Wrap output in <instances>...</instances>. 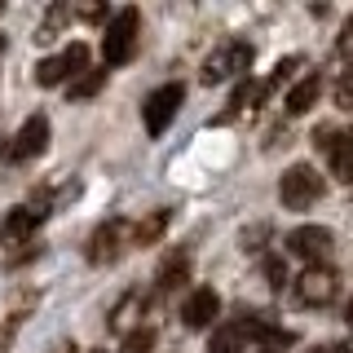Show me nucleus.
<instances>
[{
	"label": "nucleus",
	"instance_id": "nucleus-1",
	"mask_svg": "<svg viewBox=\"0 0 353 353\" xmlns=\"http://www.w3.org/2000/svg\"><path fill=\"white\" fill-rule=\"evenodd\" d=\"M128 248H137V225L124 216H110L88 234V265H115Z\"/></svg>",
	"mask_w": 353,
	"mask_h": 353
},
{
	"label": "nucleus",
	"instance_id": "nucleus-2",
	"mask_svg": "<svg viewBox=\"0 0 353 353\" xmlns=\"http://www.w3.org/2000/svg\"><path fill=\"white\" fill-rule=\"evenodd\" d=\"M137 36H141V14H137L132 5L119 9V14L106 22L102 62H106V66H124V62H132V53H137Z\"/></svg>",
	"mask_w": 353,
	"mask_h": 353
},
{
	"label": "nucleus",
	"instance_id": "nucleus-3",
	"mask_svg": "<svg viewBox=\"0 0 353 353\" xmlns=\"http://www.w3.org/2000/svg\"><path fill=\"white\" fill-rule=\"evenodd\" d=\"M252 58H256V49H252L248 40H225L221 49L208 53V62H203V71H199V80H203V84L239 80V75L252 71Z\"/></svg>",
	"mask_w": 353,
	"mask_h": 353
},
{
	"label": "nucleus",
	"instance_id": "nucleus-4",
	"mask_svg": "<svg viewBox=\"0 0 353 353\" xmlns=\"http://www.w3.org/2000/svg\"><path fill=\"white\" fill-rule=\"evenodd\" d=\"M279 199H283V208H292V212H309V208L323 199V176H318V168L292 163V168L283 172V181H279Z\"/></svg>",
	"mask_w": 353,
	"mask_h": 353
},
{
	"label": "nucleus",
	"instance_id": "nucleus-5",
	"mask_svg": "<svg viewBox=\"0 0 353 353\" xmlns=\"http://www.w3.org/2000/svg\"><path fill=\"white\" fill-rule=\"evenodd\" d=\"M84 71H88V49L75 40V44H66L62 53H53V58H44V62L36 66V84H44V88L75 84Z\"/></svg>",
	"mask_w": 353,
	"mask_h": 353
},
{
	"label": "nucleus",
	"instance_id": "nucleus-6",
	"mask_svg": "<svg viewBox=\"0 0 353 353\" xmlns=\"http://www.w3.org/2000/svg\"><path fill=\"white\" fill-rule=\"evenodd\" d=\"M292 296L309 309H327L340 296V274L331 270V265H309L301 279L292 283Z\"/></svg>",
	"mask_w": 353,
	"mask_h": 353
},
{
	"label": "nucleus",
	"instance_id": "nucleus-7",
	"mask_svg": "<svg viewBox=\"0 0 353 353\" xmlns=\"http://www.w3.org/2000/svg\"><path fill=\"white\" fill-rule=\"evenodd\" d=\"M181 102H185V84H176V80L172 84H159L146 102H141V119H146L150 137H163V132H168V124L176 119Z\"/></svg>",
	"mask_w": 353,
	"mask_h": 353
},
{
	"label": "nucleus",
	"instance_id": "nucleus-8",
	"mask_svg": "<svg viewBox=\"0 0 353 353\" xmlns=\"http://www.w3.org/2000/svg\"><path fill=\"white\" fill-rule=\"evenodd\" d=\"M44 146H49V115H27L22 128L9 137V154H5V159L9 163H27V159H36Z\"/></svg>",
	"mask_w": 353,
	"mask_h": 353
},
{
	"label": "nucleus",
	"instance_id": "nucleus-9",
	"mask_svg": "<svg viewBox=\"0 0 353 353\" xmlns=\"http://www.w3.org/2000/svg\"><path fill=\"white\" fill-rule=\"evenodd\" d=\"M331 248H336V234H331L327 225H296L292 234H287V252L301 256V261H309V265L327 261Z\"/></svg>",
	"mask_w": 353,
	"mask_h": 353
},
{
	"label": "nucleus",
	"instance_id": "nucleus-10",
	"mask_svg": "<svg viewBox=\"0 0 353 353\" xmlns=\"http://www.w3.org/2000/svg\"><path fill=\"white\" fill-rule=\"evenodd\" d=\"M314 146H323L331 154V172L353 185V132H340V128L327 124V128L314 132Z\"/></svg>",
	"mask_w": 353,
	"mask_h": 353
},
{
	"label": "nucleus",
	"instance_id": "nucleus-11",
	"mask_svg": "<svg viewBox=\"0 0 353 353\" xmlns=\"http://www.w3.org/2000/svg\"><path fill=\"white\" fill-rule=\"evenodd\" d=\"M239 331H243V340H256V345L265 349V353H274V349H283V345H292V331L287 327H279V323H270L265 314H243L239 323H234Z\"/></svg>",
	"mask_w": 353,
	"mask_h": 353
},
{
	"label": "nucleus",
	"instance_id": "nucleus-12",
	"mask_svg": "<svg viewBox=\"0 0 353 353\" xmlns=\"http://www.w3.org/2000/svg\"><path fill=\"white\" fill-rule=\"evenodd\" d=\"M216 314H221V296L212 292V287H194V292L185 296V305H181V323L190 327V331L212 327Z\"/></svg>",
	"mask_w": 353,
	"mask_h": 353
},
{
	"label": "nucleus",
	"instance_id": "nucleus-13",
	"mask_svg": "<svg viewBox=\"0 0 353 353\" xmlns=\"http://www.w3.org/2000/svg\"><path fill=\"white\" fill-rule=\"evenodd\" d=\"M146 296L141 292H124L115 305H110V314H106V327L110 331H124V336H132L137 331V323H141V314H146Z\"/></svg>",
	"mask_w": 353,
	"mask_h": 353
},
{
	"label": "nucleus",
	"instance_id": "nucleus-14",
	"mask_svg": "<svg viewBox=\"0 0 353 353\" xmlns=\"http://www.w3.org/2000/svg\"><path fill=\"white\" fill-rule=\"evenodd\" d=\"M270 93H274V88L265 84V80H243V84L234 88V93H230V106L221 110V119H216V124H230L234 115H243V110H256V106H261Z\"/></svg>",
	"mask_w": 353,
	"mask_h": 353
},
{
	"label": "nucleus",
	"instance_id": "nucleus-15",
	"mask_svg": "<svg viewBox=\"0 0 353 353\" xmlns=\"http://www.w3.org/2000/svg\"><path fill=\"white\" fill-rule=\"evenodd\" d=\"M318 93H323V75H305V80L292 84V93H287V115H305L309 106L318 102Z\"/></svg>",
	"mask_w": 353,
	"mask_h": 353
},
{
	"label": "nucleus",
	"instance_id": "nucleus-16",
	"mask_svg": "<svg viewBox=\"0 0 353 353\" xmlns=\"http://www.w3.org/2000/svg\"><path fill=\"white\" fill-rule=\"evenodd\" d=\"M185 279H190V256L185 252H168L159 265V274H154V287L159 292H172V287H181Z\"/></svg>",
	"mask_w": 353,
	"mask_h": 353
},
{
	"label": "nucleus",
	"instance_id": "nucleus-17",
	"mask_svg": "<svg viewBox=\"0 0 353 353\" xmlns=\"http://www.w3.org/2000/svg\"><path fill=\"white\" fill-rule=\"evenodd\" d=\"M40 221H44V216H40L31 203H22V208H9V216H5V234H14V239H27L31 230L40 225Z\"/></svg>",
	"mask_w": 353,
	"mask_h": 353
},
{
	"label": "nucleus",
	"instance_id": "nucleus-18",
	"mask_svg": "<svg viewBox=\"0 0 353 353\" xmlns=\"http://www.w3.org/2000/svg\"><path fill=\"white\" fill-rule=\"evenodd\" d=\"M66 18H71V9H66V5H53L49 14H44V22L36 27V44H53V40H58V31H62Z\"/></svg>",
	"mask_w": 353,
	"mask_h": 353
},
{
	"label": "nucleus",
	"instance_id": "nucleus-19",
	"mask_svg": "<svg viewBox=\"0 0 353 353\" xmlns=\"http://www.w3.org/2000/svg\"><path fill=\"white\" fill-rule=\"evenodd\" d=\"M208 353H243V331L239 327H216Z\"/></svg>",
	"mask_w": 353,
	"mask_h": 353
},
{
	"label": "nucleus",
	"instance_id": "nucleus-20",
	"mask_svg": "<svg viewBox=\"0 0 353 353\" xmlns=\"http://www.w3.org/2000/svg\"><path fill=\"white\" fill-rule=\"evenodd\" d=\"M163 225H168V208H159V212H150L146 225H137V248H146V243H154L163 234Z\"/></svg>",
	"mask_w": 353,
	"mask_h": 353
},
{
	"label": "nucleus",
	"instance_id": "nucleus-21",
	"mask_svg": "<svg viewBox=\"0 0 353 353\" xmlns=\"http://www.w3.org/2000/svg\"><path fill=\"white\" fill-rule=\"evenodd\" d=\"M102 84H106V71H84L80 80L71 84V97H75V102H84V97H93Z\"/></svg>",
	"mask_w": 353,
	"mask_h": 353
},
{
	"label": "nucleus",
	"instance_id": "nucleus-22",
	"mask_svg": "<svg viewBox=\"0 0 353 353\" xmlns=\"http://www.w3.org/2000/svg\"><path fill=\"white\" fill-rule=\"evenodd\" d=\"M301 66H305V58H301V53H292V58H283L279 66H274V75H270V80H265V84H270V88H279L283 80H292V75L301 71Z\"/></svg>",
	"mask_w": 353,
	"mask_h": 353
},
{
	"label": "nucleus",
	"instance_id": "nucleus-23",
	"mask_svg": "<svg viewBox=\"0 0 353 353\" xmlns=\"http://www.w3.org/2000/svg\"><path fill=\"white\" fill-rule=\"evenodd\" d=\"M154 349V331L150 327H137L132 336H124V353H150Z\"/></svg>",
	"mask_w": 353,
	"mask_h": 353
},
{
	"label": "nucleus",
	"instance_id": "nucleus-24",
	"mask_svg": "<svg viewBox=\"0 0 353 353\" xmlns=\"http://www.w3.org/2000/svg\"><path fill=\"white\" fill-rule=\"evenodd\" d=\"M265 279H270L274 292H283V283H287V261H283V256H265Z\"/></svg>",
	"mask_w": 353,
	"mask_h": 353
},
{
	"label": "nucleus",
	"instance_id": "nucleus-25",
	"mask_svg": "<svg viewBox=\"0 0 353 353\" xmlns=\"http://www.w3.org/2000/svg\"><path fill=\"white\" fill-rule=\"evenodd\" d=\"M270 239V225H252V230H243V252H261V243Z\"/></svg>",
	"mask_w": 353,
	"mask_h": 353
},
{
	"label": "nucleus",
	"instance_id": "nucleus-26",
	"mask_svg": "<svg viewBox=\"0 0 353 353\" xmlns=\"http://www.w3.org/2000/svg\"><path fill=\"white\" fill-rule=\"evenodd\" d=\"M336 106L340 110H353V75H345V80L336 84Z\"/></svg>",
	"mask_w": 353,
	"mask_h": 353
},
{
	"label": "nucleus",
	"instance_id": "nucleus-27",
	"mask_svg": "<svg viewBox=\"0 0 353 353\" xmlns=\"http://www.w3.org/2000/svg\"><path fill=\"white\" fill-rule=\"evenodd\" d=\"M340 53H353V18H349V27H345V36H340Z\"/></svg>",
	"mask_w": 353,
	"mask_h": 353
},
{
	"label": "nucleus",
	"instance_id": "nucleus-28",
	"mask_svg": "<svg viewBox=\"0 0 353 353\" xmlns=\"http://www.w3.org/2000/svg\"><path fill=\"white\" fill-rule=\"evenodd\" d=\"M309 353H349L345 345H323V349H309Z\"/></svg>",
	"mask_w": 353,
	"mask_h": 353
},
{
	"label": "nucleus",
	"instance_id": "nucleus-29",
	"mask_svg": "<svg viewBox=\"0 0 353 353\" xmlns=\"http://www.w3.org/2000/svg\"><path fill=\"white\" fill-rule=\"evenodd\" d=\"M5 154H9V137H5V132H0V159H5Z\"/></svg>",
	"mask_w": 353,
	"mask_h": 353
},
{
	"label": "nucleus",
	"instance_id": "nucleus-30",
	"mask_svg": "<svg viewBox=\"0 0 353 353\" xmlns=\"http://www.w3.org/2000/svg\"><path fill=\"white\" fill-rule=\"evenodd\" d=\"M349 327H353V301H349Z\"/></svg>",
	"mask_w": 353,
	"mask_h": 353
},
{
	"label": "nucleus",
	"instance_id": "nucleus-31",
	"mask_svg": "<svg viewBox=\"0 0 353 353\" xmlns=\"http://www.w3.org/2000/svg\"><path fill=\"white\" fill-rule=\"evenodd\" d=\"M0 53H5V36H0Z\"/></svg>",
	"mask_w": 353,
	"mask_h": 353
},
{
	"label": "nucleus",
	"instance_id": "nucleus-32",
	"mask_svg": "<svg viewBox=\"0 0 353 353\" xmlns=\"http://www.w3.org/2000/svg\"><path fill=\"white\" fill-rule=\"evenodd\" d=\"M93 353H106V349H93Z\"/></svg>",
	"mask_w": 353,
	"mask_h": 353
},
{
	"label": "nucleus",
	"instance_id": "nucleus-33",
	"mask_svg": "<svg viewBox=\"0 0 353 353\" xmlns=\"http://www.w3.org/2000/svg\"><path fill=\"white\" fill-rule=\"evenodd\" d=\"M0 9H5V5H0Z\"/></svg>",
	"mask_w": 353,
	"mask_h": 353
}]
</instances>
